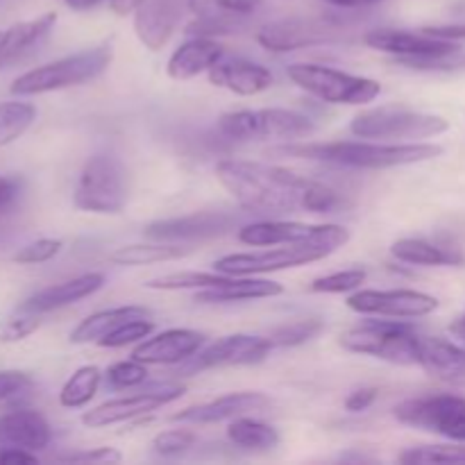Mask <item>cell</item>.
<instances>
[{"label": "cell", "instance_id": "obj_1", "mask_svg": "<svg viewBox=\"0 0 465 465\" xmlns=\"http://www.w3.org/2000/svg\"><path fill=\"white\" fill-rule=\"evenodd\" d=\"M216 177L241 207L259 216L330 213L341 204L339 193L325 182L271 163L223 159Z\"/></svg>", "mask_w": 465, "mask_h": 465}, {"label": "cell", "instance_id": "obj_2", "mask_svg": "<svg viewBox=\"0 0 465 465\" xmlns=\"http://www.w3.org/2000/svg\"><path fill=\"white\" fill-rule=\"evenodd\" d=\"M275 153L286 157L313 159V162L336 163L361 171H381V168L411 166V163L431 162L443 154V145L409 141V143H386V141H330V143H293L282 145Z\"/></svg>", "mask_w": 465, "mask_h": 465}, {"label": "cell", "instance_id": "obj_3", "mask_svg": "<svg viewBox=\"0 0 465 465\" xmlns=\"http://www.w3.org/2000/svg\"><path fill=\"white\" fill-rule=\"evenodd\" d=\"M348 241L350 230H345L343 225H316L309 241L272 245V248L259 250V252L227 254L213 263V271L236 277H254L286 271V268H300L330 257L331 252L343 248Z\"/></svg>", "mask_w": 465, "mask_h": 465}, {"label": "cell", "instance_id": "obj_4", "mask_svg": "<svg viewBox=\"0 0 465 465\" xmlns=\"http://www.w3.org/2000/svg\"><path fill=\"white\" fill-rule=\"evenodd\" d=\"M114 59V48L109 41L94 45V48L80 50L68 57L54 59V62L36 66L32 71L23 73L12 82L9 91L14 95H39L50 91L68 89V86H80L86 82H94L103 75Z\"/></svg>", "mask_w": 465, "mask_h": 465}, {"label": "cell", "instance_id": "obj_5", "mask_svg": "<svg viewBox=\"0 0 465 465\" xmlns=\"http://www.w3.org/2000/svg\"><path fill=\"white\" fill-rule=\"evenodd\" d=\"M450 130V123L443 116L425 112H413L407 107H372L359 112L350 123V132L359 139L386 141V143H400V141H422L439 136Z\"/></svg>", "mask_w": 465, "mask_h": 465}, {"label": "cell", "instance_id": "obj_6", "mask_svg": "<svg viewBox=\"0 0 465 465\" xmlns=\"http://www.w3.org/2000/svg\"><path fill=\"white\" fill-rule=\"evenodd\" d=\"M368 48L380 53L393 54L402 66L418 68V71H439V68H454L461 45L457 41L439 39L427 35L425 30H393V27H380L371 30L363 36Z\"/></svg>", "mask_w": 465, "mask_h": 465}, {"label": "cell", "instance_id": "obj_7", "mask_svg": "<svg viewBox=\"0 0 465 465\" xmlns=\"http://www.w3.org/2000/svg\"><path fill=\"white\" fill-rule=\"evenodd\" d=\"M341 348L395 366H418V331L407 322L366 321L343 331Z\"/></svg>", "mask_w": 465, "mask_h": 465}, {"label": "cell", "instance_id": "obj_8", "mask_svg": "<svg viewBox=\"0 0 465 465\" xmlns=\"http://www.w3.org/2000/svg\"><path fill=\"white\" fill-rule=\"evenodd\" d=\"M218 132L232 141H293L312 136L316 123L293 109H241L218 118Z\"/></svg>", "mask_w": 465, "mask_h": 465}, {"label": "cell", "instance_id": "obj_9", "mask_svg": "<svg viewBox=\"0 0 465 465\" xmlns=\"http://www.w3.org/2000/svg\"><path fill=\"white\" fill-rule=\"evenodd\" d=\"M286 75L313 98L330 104H368L381 94V84L322 64H291Z\"/></svg>", "mask_w": 465, "mask_h": 465}, {"label": "cell", "instance_id": "obj_10", "mask_svg": "<svg viewBox=\"0 0 465 465\" xmlns=\"http://www.w3.org/2000/svg\"><path fill=\"white\" fill-rule=\"evenodd\" d=\"M127 203L125 168L114 154H94L82 166L73 204L89 213H121Z\"/></svg>", "mask_w": 465, "mask_h": 465}, {"label": "cell", "instance_id": "obj_11", "mask_svg": "<svg viewBox=\"0 0 465 465\" xmlns=\"http://www.w3.org/2000/svg\"><path fill=\"white\" fill-rule=\"evenodd\" d=\"M395 418L413 430L465 443V398L454 393H430L409 398L393 409Z\"/></svg>", "mask_w": 465, "mask_h": 465}, {"label": "cell", "instance_id": "obj_12", "mask_svg": "<svg viewBox=\"0 0 465 465\" xmlns=\"http://www.w3.org/2000/svg\"><path fill=\"white\" fill-rule=\"evenodd\" d=\"M184 393H186V386L182 384L148 386V389L141 391V393L127 395V398L109 400V402L82 413V425H86L89 430H103V427L136 420V418L145 416V413L157 411V409H162L163 404L175 402V400H180Z\"/></svg>", "mask_w": 465, "mask_h": 465}, {"label": "cell", "instance_id": "obj_13", "mask_svg": "<svg viewBox=\"0 0 465 465\" xmlns=\"http://www.w3.org/2000/svg\"><path fill=\"white\" fill-rule=\"evenodd\" d=\"M440 307L439 300L430 293L411 289H357L348 298V309L359 316L380 318H425Z\"/></svg>", "mask_w": 465, "mask_h": 465}, {"label": "cell", "instance_id": "obj_14", "mask_svg": "<svg viewBox=\"0 0 465 465\" xmlns=\"http://www.w3.org/2000/svg\"><path fill=\"white\" fill-rule=\"evenodd\" d=\"M275 348L268 336L252 334H230L213 341L207 348L200 350L191 357L189 371H209V368H230V366H254L268 357Z\"/></svg>", "mask_w": 465, "mask_h": 465}, {"label": "cell", "instance_id": "obj_15", "mask_svg": "<svg viewBox=\"0 0 465 465\" xmlns=\"http://www.w3.org/2000/svg\"><path fill=\"white\" fill-rule=\"evenodd\" d=\"M336 30L313 18H282L263 25L257 32V41L271 53H293L334 41Z\"/></svg>", "mask_w": 465, "mask_h": 465}, {"label": "cell", "instance_id": "obj_16", "mask_svg": "<svg viewBox=\"0 0 465 465\" xmlns=\"http://www.w3.org/2000/svg\"><path fill=\"white\" fill-rule=\"evenodd\" d=\"M236 227V216L227 212H200L180 218H163L143 227L153 241H195L223 236Z\"/></svg>", "mask_w": 465, "mask_h": 465}, {"label": "cell", "instance_id": "obj_17", "mask_svg": "<svg viewBox=\"0 0 465 465\" xmlns=\"http://www.w3.org/2000/svg\"><path fill=\"white\" fill-rule=\"evenodd\" d=\"M268 407H271V398H266L263 393L241 391V393H227L223 398L212 400V402L195 404V407L184 409V411L173 413L171 422H180V425H213V422H230L234 418L266 411Z\"/></svg>", "mask_w": 465, "mask_h": 465}, {"label": "cell", "instance_id": "obj_18", "mask_svg": "<svg viewBox=\"0 0 465 465\" xmlns=\"http://www.w3.org/2000/svg\"><path fill=\"white\" fill-rule=\"evenodd\" d=\"M54 23H57V14L48 12L30 21L14 23L12 27L0 32V71L18 66L39 53L41 45L53 35Z\"/></svg>", "mask_w": 465, "mask_h": 465}, {"label": "cell", "instance_id": "obj_19", "mask_svg": "<svg viewBox=\"0 0 465 465\" xmlns=\"http://www.w3.org/2000/svg\"><path fill=\"white\" fill-rule=\"evenodd\" d=\"M207 336L195 330H166L154 334L153 339L141 341L134 348L132 357L143 361L145 366H175V363L189 361L193 354L200 352Z\"/></svg>", "mask_w": 465, "mask_h": 465}, {"label": "cell", "instance_id": "obj_20", "mask_svg": "<svg viewBox=\"0 0 465 465\" xmlns=\"http://www.w3.org/2000/svg\"><path fill=\"white\" fill-rule=\"evenodd\" d=\"M182 18V0H143L134 12L136 39L157 53L175 35Z\"/></svg>", "mask_w": 465, "mask_h": 465}, {"label": "cell", "instance_id": "obj_21", "mask_svg": "<svg viewBox=\"0 0 465 465\" xmlns=\"http://www.w3.org/2000/svg\"><path fill=\"white\" fill-rule=\"evenodd\" d=\"M207 75L213 86H221L230 94L245 95V98L263 94L275 82L266 66L243 57H223L221 62H216V66H212Z\"/></svg>", "mask_w": 465, "mask_h": 465}, {"label": "cell", "instance_id": "obj_22", "mask_svg": "<svg viewBox=\"0 0 465 465\" xmlns=\"http://www.w3.org/2000/svg\"><path fill=\"white\" fill-rule=\"evenodd\" d=\"M418 368L450 384H465V348L418 331Z\"/></svg>", "mask_w": 465, "mask_h": 465}, {"label": "cell", "instance_id": "obj_23", "mask_svg": "<svg viewBox=\"0 0 465 465\" xmlns=\"http://www.w3.org/2000/svg\"><path fill=\"white\" fill-rule=\"evenodd\" d=\"M223 57H225V48L216 39L189 36V41L173 50V54L168 57L166 73L171 80L177 82L193 80V77L212 71V66H216V62H221Z\"/></svg>", "mask_w": 465, "mask_h": 465}, {"label": "cell", "instance_id": "obj_24", "mask_svg": "<svg viewBox=\"0 0 465 465\" xmlns=\"http://www.w3.org/2000/svg\"><path fill=\"white\" fill-rule=\"evenodd\" d=\"M53 431L48 420L35 409H16L0 416V443L41 452L50 445Z\"/></svg>", "mask_w": 465, "mask_h": 465}, {"label": "cell", "instance_id": "obj_25", "mask_svg": "<svg viewBox=\"0 0 465 465\" xmlns=\"http://www.w3.org/2000/svg\"><path fill=\"white\" fill-rule=\"evenodd\" d=\"M103 272H86V275L73 277V280L62 282V284H53L36 291L35 295H30V298L21 304V309H27V312L35 313L57 312V309H64L68 307V304H75L80 302V300L89 298L95 291L103 289Z\"/></svg>", "mask_w": 465, "mask_h": 465}, {"label": "cell", "instance_id": "obj_26", "mask_svg": "<svg viewBox=\"0 0 465 465\" xmlns=\"http://www.w3.org/2000/svg\"><path fill=\"white\" fill-rule=\"evenodd\" d=\"M284 293V286L272 280H254V277L232 275L223 286L207 291H195V302L200 304H230L248 302V300L277 298Z\"/></svg>", "mask_w": 465, "mask_h": 465}, {"label": "cell", "instance_id": "obj_27", "mask_svg": "<svg viewBox=\"0 0 465 465\" xmlns=\"http://www.w3.org/2000/svg\"><path fill=\"white\" fill-rule=\"evenodd\" d=\"M316 225L298 221H257L239 230V241L252 248H272V245L300 243L313 236Z\"/></svg>", "mask_w": 465, "mask_h": 465}, {"label": "cell", "instance_id": "obj_28", "mask_svg": "<svg viewBox=\"0 0 465 465\" xmlns=\"http://www.w3.org/2000/svg\"><path fill=\"white\" fill-rule=\"evenodd\" d=\"M132 318H150V312L145 307L127 304V307H114V309H104V312H98V313H91L89 318H84V321L71 331V343L75 345L98 343L100 339L112 334L116 327H121L123 322L132 321Z\"/></svg>", "mask_w": 465, "mask_h": 465}, {"label": "cell", "instance_id": "obj_29", "mask_svg": "<svg viewBox=\"0 0 465 465\" xmlns=\"http://www.w3.org/2000/svg\"><path fill=\"white\" fill-rule=\"evenodd\" d=\"M391 254L398 262L411 266H461L463 254L448 250L427 239H400L391 245Z\"/></svg>", "mask_w": 465, "mask_h": 465}, {"label": "cell", "instance_id": "obj_30", "mask_svg": "<svg viewBox=\"0 0 465 465\" xmlns=\"http://www.w3.org/2000/svg\"><path fill=\"white\" fill-rule=\"evenodd\" d=\"M227 439L243 450H254V452H268L280 445V434L272 425L257 420V418L241 416L230 420L227 425Z\"/></svg>", "mask_w": 465, "mask_h": 465}, {"label": "cell", "instance_id": "obj_31", "mask_svg": "<svg viewBox=\"0 0 465 465\" xmlns=\"http://www.w3.org/2000/svg\"><path fill=\"white\" fill-rule=\"evenodd\" d=\"M191 250L171 241H157V243H132L123 245L112 254V262L118 266H148V263L173 262V259L186 257Z\"/></svg>", "mask_w": 465, "mask_h": 465}, {"label": "cell", "instance_id": "obj_32", "mask_svg": "<svg viewBox=\"0 0 465 465\" xmlns=\"http://www.w3.org/2000/svg\"><path fill=\"white\" fill-rule=\"evenodd\" d=\"M103 371L98 366H82L68 377L66 384L62 386L59 393V404L66 409H82L95 398L103 381Z\"/></svg>", "mask_w": 465, "mask_h": 465}, {"label": "cell", "instance_id": "obj_33", "mask_svg": "<svg viewBox=\"0 0 465 465\" xmlns=\"http://www.w3.org/2000/svg\"><path fill=\"white\" fill-rule=\"evenodd\" d=\"M232 275L225 272H198V271H184V272H168V275L154 277V280L145 282V289L150 291H207L223 286Z\"/></svg>", "mask_w": 465, "mask_h": 465}, {"label": "cell", "instance_id": "obj_34", "mask_svg": "<svg viewBox=\"0 0 465 465\" xmlns=\"http://www.w3.org/2000/svg\"><path fill=\"white\" fill-rule=\"evenodd\" d=\"M35 118L36 107L32 103H21V100L0 103V148L21 139L32 127Z\"/></svg>", "mask_w": 465, "mask_h": 465}, {"label": "cell", "instance_id": "obj_35", "mask_svg": "<svg viewBox=\"0 0 465 465\" xmlns=\"http://www.w3.org/2000/svg\"><path fill=\"white\" fill-rule=\"evenodd\" d=\"M262 5V0H186V7L195 16L216 18V21L236 23L250 16Z\"/></svg>", "mask_w": 465, "mask_h": 465}, {"label": "cell", "instance_id": "obj_36", "mask_svg": "<svg viewBox=\"0 0 465 465\" xmlns=\"http://www.w3.org/2000/svg\"><path fill=\"white\" fill-rule=\"evenodd\" d=\"M322 330H325L322 321H318V318H304V321H295L289 322V325L277 327V330L271 331L268 339L272 341L275 348H298V345H304L312 339H316Z\"/></svg>", "mask_w": 465, "mask_h": 465}, {"label": "cell", "instance_id": "obj_37", "mask_svg": "<svg viewBox=\"0 0 465 465\" xmlns=\"http://www.w3.org/2000/svg\"><path fill=\"white\" fill-rule=\"evenodd\" d=\"M400 461L409 465H465V448H452V445L411 448L400 454Z\"/></svg>", "mask_w": 465, "mask_h": 465}, {"label": "cell", "instance_id": "obj_38", "mask_svg": "<svg viewBox=\"0 0 465 465\" xmlns=\"http://www.w3.org/2000/svg\"><path fill=\"white\" fill-rule=\"evenodd\" d=\"M368 272L363 268H350V271H339L331 272V275L318 277L309 284L312 293H327V295H339V293H350V291L361 289V284L366 282Z\"/></svg>", "mask_w": 465, "mask_h": 465}, {"label": "cell", "instance_id": "obj_39", "mask_svg": "<svg viewBox=\"0 0 465 465\" xmlns=\"http://www.w3.org/2000/svg\"><path fill=\"white\" fill-rule=\"evenodd\" d=\"M154 331V322L150 318H132V321L123 322L121 327L107 334L104 339L98 341L100 348H125V345L141 343L148 339Z\"/></svg>", "mask_w": 465, "mask_h": 465}, {"label": "cell", "instance_id": "obj_40", "mask_svg": "<svg viewBox=\"0 0 465 465\" xmlns=\"http://www.w3.org/2000/svg\"><path fill=\"white\" fill-rule=\"evenodd\" d=\"M104 380L116 391L136 389V386L145 384V380H148V368H145L143 361L132 357L127 361H118L109 366L107 372H104Z\"/></svg>", "mask_w": 465, "mask_h": 465}, {"label": "cell", "instance_id": "obj_41", "mask_svg": "<svg viewBox=\"0 0 465 465\" xmlns=\"http://www.w3.org/2000/svg\"><path fill=\"white\" fill-rule=\"evenodd\" d=\"M39 318L41 313L27 312V309L18 307V312L14 313V316H9L7 321L0 325V343H18V341L35 334L41 325Z\"/></svg>", "mask_w": 465, "mask_h": 465}, {"label": "cell", "instance_id": "obj_42", "mask_svg": "<svg viewBox=\"0 0 465 465\" xmlns=\"http://www.w3.org/2000/svg\"><path fill=\"white\" fill-rule=\"evenodd\" d=\"M195 440H198V436L191 430H168L154 436L153 450L159 457H180V454L189 452L193 448Z\"/></svg>", "mask_w": 465, "mask_h": 465}, {"label": "cell", "instance_id": "obj_43", "mask_svg": "<svg viewBox=\"0 0 465 465\" xmlns=\"http://www.w3.org/2000/svg\"><path fill=\"white\" fill-rule=\"evenodd\" d=\"M64 243L59 239H36L32 243L23 245L16 254H14V262L21 263V266H35V263H45L50 259L57 257L62 252Z\"/></svg>", "mask_w": 465, "mask_h": 465}, {"label": "cell", "instance_id": "obj_44", "mask_svg": "<svg viewBox=\"0 0 465 465\" xmlns=\"http://www.w3.org/2000/svg\"><path fill=\"white\" fill-rule=\"evenodd\" d=\"M32 384L30 375L23 371H0V400H7L12 395L21 393Z\"/></svg>", "mask_w": 465, "mask_h": 465}, {"label": "cell", "instance_id": "obj_45", "mask_svg": "<svg viewBox=\"0 0 465 465\" xmlns=\"http://www.w3.org/2000/svg\"><path fill=\"white\" fill-rule=\"evenodd\" d=\"M121 452L114 448H95L89 450V452H73L62 457V461H71V463H116L121 461Z\"/></svg>", "mask_w": 465, "mask_h": 465}, {"label": "cell", "instance_id": "obj_46", "mask_svg": "<svg viewBox=\"0 0 465 465\" xmlns=\"http://www.w3.org/2000/svg\"><path fill=\"white\" fill-rule=\"evenodd\" d=\"M377 393H380V391L372 389V386H363V389L352 391V393L345 398V409H348L350 413L366 411V409H371L372 404H375Z\"/></svg>", "mask_w": 465, "mask_h": 465}, {"label": "cell", "instance_id": "obj_47", "mask_svg": "<svg viewBox=\"0 0 465 465\" xmlns=\"http://www.w3.org/2000/svg\"><path fill=\"white\" fill-rule=\"evenodd\" d=\"M36 461H39V459H36L35 452H30V450L12 448V445L0 448V465H25Z\"/></svg>", "mask_w": 465, "mask_h": 465}, {"label": "cell", "instance_id": "obj_48", "mask_svg": "<svg viewBox=\"0 0 465 465\" xmlns=\"http://www.w3.org/2000/svg\"><path fill=\"white\" fill-rule=\"evenodd\" d=\"M21 193V182L16 177L0 175V212H5L7 207H12L14 200Z\"/></svg>", "mask_w": 465, "mask_h": 465}, {"label": "cell", "instance_id": "obj_49", "mask_svg": "<svg viewBox=\"0 0 465 465\" xmlns=\"http://www.w3.org/2000/svg\"><path fill=\"white\" fill-rule=\"evenodd\" d=\"M422 30L431 36H439V39H448V41L465 39V25H431V27H422Z\"/></svg>", "mask_w": 465, "mask_h": 465}, {"label": "cell", "instance_id": "obj_50", "mask_svg": "<svg viewBox=\"0 0 465 465\" xmlns=\"http://www.w3.org/2000/svg\"><path fill=\"white\" fill-rule=\"evenodd\" d=\"M143 0H107L109 9H112L116 16H127V14H134L139 9V5Z\"/></svg>", "mask_w": 465, "mask_h": 465}, {"label": "cell", "instance_id": "obj_51", "mask_svg": "<svg viewBox=\"0 0 465 465\" xmlns=\"http://www.w3.org/2000/svg\"><path fill=\"white\" fill-rule=\"evenodd\" d=\"M322 3L331 5V7L341 9H361V7H372V5H380L384 0H322Z\"/></svg>", "mask_w": 465, "mask_h": 465}, {"label": "cell", "instance_id": "obj_52", "mask_svg": "<svg viewBox=\"0 0 465 465\" xmlns=\"http://www.w3.org/2000/svg\"><path fill=\"white\" fill-rule=\"evenodd\" d=\"M64 3H66L71 9H75V12H86V9L98 7V5L104 3V0H64Z\"/></svg>", "mask_w": 465, "mask_h": 465}, {"label": "cell", "instance_id": "obj_53", "mask_svg": "<svg viewBox=\"0 0 465 465\" xmlns=\"http://www.w3.org/2000/svg\"><path fill=\"white\" fill-rule=\"evenodd\" d=\"M450 331H452L457 339H461L465 343V312L457 318V321H452V325H450Z\"/></svg>", "mask_w": 465, "mask_h": 465}]
</instances>
